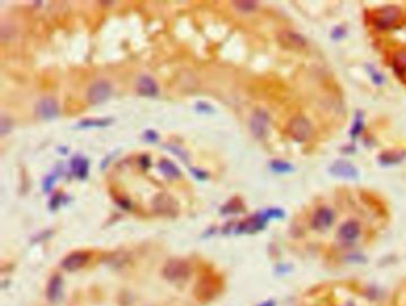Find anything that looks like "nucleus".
<instances>
[{
  "label": "nucleus",
  "mask_w": 406,
  "mask_h": 306,
  "mask_svg": "<svg viewBox=\"0 0 406 306\" xmlns=\"http://www.w3.org/2000/svg\"><path fill=\"white\" fill-rule=\"evenodd\" d=\"M137 92L143 97H156L159 93V86L149 75H142L137 81Z\"/></svg>",
  "instance_id": "13"
},
{
  "label": "nucleus",
  "mask_w": 406,
  "mask_h": 306,
  "mask_svg": "<svg viewBox=\"0 0 406 306\" xmlns=\"http://www.w3.org/2000/svg\"><path fill=\"white\" fill-rule=\"evenodd\" d=\"M278 39H279L280 44L288 50H303L307 45L306 38L303 35L291 30L281 31L278 36Z\"/></svg>",
  "instance_id": "5"
},
{
  "label": "nucleus",
  "mask_w": 406,
  "mask_h": 306,
  "mask_svg": "<svg viewBox=\"0 0 406 306\" xmlns=\"http://www.w3.org/2000/svg\"><path fill=\"white\" fill-rule=\"evenodd\" d=\"M361 235V227L356 221H348L340 227L337 232V237L344 243H352L356 241Z\"/></svg>",
  "instance_id": "11"
},
{
  "label": "nucleus",
  "mask_w": 406,
  "mask_h": 306,
  "mask_svg": "<svg viewBox=\"0 0 406 306\" xmlns=\"http://www.w3.org/2000/svg\"><path fill=\"white\" fill-rule=\"evenodd\" d=\"M199 106H202V109H199L200 111H206V112H210L211 111V106H208V105H206V104H204V103H200V104H198Z\"/></svg>",
  "instance_id": "27"
},
{
  "label": "nucleus",
  "mask_w": 406,
  "mask_h": 306,
  "mask_svg": "<svg viewBox=\"0 0 406 306\" xmlns=\"http://www.w3.org/2000/svg\"><path fill=\"white\" fill-rule=\"evenodd\" d=\"M287 132L295 142H305L312 135V125L303 116L293 117L287 125Z\"/></svg>",
  "instance_id": "2"
},
{
  "label": "nucleus",
  "mask_w": 406,
  "mask_h": 306,
  "mask_svg": "<svg viewBox=\"0 0 406 306\" xmlns=\"http://www.w3.org/2000/svg\"><path fill=\"white\" fill-rule=\"evenodd\" d=\"M159 168H160L162 174L168 179H178L181 177V172H180L178 167L168 160L161 161L160 164H159Z\"/></svg>",
  "instance_id": "18"
},
{
  "label": "nucleus",
  "mask_w": 406,
  "mask_h": 306,
  "mask_svg": "<svg viewBox=\"0 0 406 306\" xmlns=\"http://www.w3.org/2000/svg\"><path fill=\"white\" fill-rule=\"evenodd\" d=\"M11 129H12V120L6 116H1L0 118V134H1V136H5L7 132L11 131Z\"/></svg>",
  "instance_id": "23"
},
{
  "label": "nucleus",
  "mask_w": 406,
  "mask_h": 306,
  "mask_svg": "<svg viewBox=\"0 0 406 306\" xmlns=\"http://www.w3.org/2000/svg\"><path fill=\"white\" fill-rule=\"evenodd\" d=\"M271 169L275 173H279V174H285V173L292 172L293 167H292V164H289L288 162H285V161L274 160L271 162Z\"/></svg>",
  "instance_id": "21"
},
{
  "label": "nucleus",
  "mask_w": 406,
  "mask_h": 306,
  "mask_svg": "<svg viewBox=\"0 0 406 306\" xmlns=\"http://www.w3.org/2000/svg\"><path fill=\"white\" fill-rule=\"evenodd\" d=\"M233 5L237 11L242 13H251L257 7L256 1H246V0L245 1H233Z\"/></svg>",
  "instance_id": "20"
},
{
  "label": "nucleus",
  "mask_w": 406,
  "mask_h": 306,
  "mask_svg": "<svg viewBox=\"0 0 406 306\" xmlns=\"http://www.w3.org/2000/svg\"><path fill=\"white\" fill-rule=\"evenodd\" d=\"M143 138L147 141V142L155 143L156 141L159 140V135L156 134L155 131H153V130H148V131H146V134L143 135Z\"/></svg>",
  "instance_id": "25"
},
{
  "label": "nucleus",
  "mask_w": 406,
  "mask_h": 306,
  "mask_svg": "<svg viewBox=\"0 0 406 306\" xmlns=\"http://www.w3.org/2000/svg\"><path fill=\"white\" fill-rule=\"evenodd\" d=\"M112 122V119H87L82 120L79 125V128H103V126L109 125Z\"/></svg>",
  "instance_id": "22"
},
{
  "label": "nucleus",
  "mask_w": 406,
  "mask_h": 306,
  "mask_svg": "<svg viewBox=\"0 0 406 306\" xmlns=\"http://www.w3.org/2000/svg\"><path fill=\"white\" fill-rule=\"evenodd\" d=\"M333 221H335V213L332 212V210L327 207H321L313 215L311 227L316 231H325L333 224Z\"/></svg>",
  "instance_id": "7"
},
{
  "label": "nucleus",
  "mask_w": 406,
  "mask_h": 306,
  "mask_svg": "<svg viewBox=\"0 0 406 306\" xmlns=\"http://www.w3.org/2000/svg\"><path fill=\"white\" fill-rule=\"evenodd\" d=\"M163 275L170 281H181L190 275V267L182 260H172L164 266Z\"/></svg>",
  "instance_id": "4"
},
{
  "label": "nucleus",
  "mask_w": 406,
  "mask_h": 306,
  "mask_svg": "<svg viewBox=\"0 0 406 306\" xmlns=\"http://www.w3.org/2000/svg\"><path fill=\"white\" fill-rule=\"evenodd\" d=\"M347 306H354V305H353V304H348Z\"/></svg>",
  "instance_id": "28"
},
{
  "label": "nucleus",
  "mask_w": 406,
  "mask_h": 306,
  "mask_svg": "<svg viewBox=\"0 0 406 306\" xmlns=\"http://www.w3.org/2000/svg\"><path fill=\"white\" fill-rule=\"evenodd\" d=\"M250 131L255 137L265 138L267 132H268V125H269V116L266 111L263 110H256L254 112L250 119Z\"/></svg>",
  "instance_id": "6"
},
{
  "label": "nucleus",
  "mask_w": 406,
  "mask_h": 306,
  "mask_svg": "<svg viewBox=\"0 0 406 306\" xmlns=\"http://www.w3.org/2000/svg\"><path fill=\"white\" fill-rule=\"evenodd\" d=\"M72 170H73L75 177L83 179L87 177L88 173V162L83 157L77 156L72 161Z\"/></svg>",
  "instance_id": "17"
},
{
  "label": "nucleus",
  "mask_w": 406,
  "mask_h": 306,
  "mask_svg": "<svg viewBox=\"0 0 406 306\" xmlns=\"http://www.w3.org/2000/svg\"><path fill=\"white\" fill-rule=\"evenodd\" d=\"M61 293H62V280L60 276H54L49 281L47 288V296L50 302H56L59 300Z\"/></svg>",
  "instance_id": "16"
},
{
  "label": "nucleus",
  "mask_w": 406,
  "mask_h": 306,
  "mask_svg": "<svg viewBox=\"0 0 406 306\" xmlns=\"http://www.w3.org/2000/svg\"><path fill=\"white\" fill-rule=\"evenodd\" d=\"M55 183V177H49L44 183V191H50L51 187L54 186Z\"/></svg>",
  "instance_id": "26"
},
{
  "label": "nucleus",
  "mask_w": 406,
  "mask_h": 306,
  "mask_svg": "<svg viewBox=\"0 0 406 306\" xmlns=\"http://www.w3.org/2000/svg\"><path fill=\"white\" fill-rule=\"evenodd\" d=\"M154 210L161 215H174L178 210L176 201L167 193H160L154 198Z\"/></svg>",
  "instance_id": "8"
},
{
  "label": "nucleus",
  "mask_w": 406,
  "mask_h": 306,
  "mask_svg": "<svg viewBox=\"0 0 406 306\" xmlns=\"http://www.w3.org/2000/svg\"><path fill=\"white\" fill-rule=\"evenodd\" d=\"M393 69L394 73L399 77H403L406 75V53H398L394 56L393 60Z\"/></svg>",
  "instance_id": "19"
},
{
  "label": "nucleus",
  "mask_w": 406,
  "mask_h": 306,
  "mask_svg": "<svg viewBox=\"0 0 406 306\" xmlns=\"http://www.w3.org/2000/svg\"><path fill=\"white\" fill-rule=\"evenodd\" d=\"M405 158V153L400 150H390V152L382 153L380 155L379 161L382 166H393V164L400 163Z\"/></svg>",
  "instance_id": "15"
},
{
  "label": "nucleus",
  "mask_w": 406,
  "mask_h": 306,
  "mask_svg": "<svg viewBox=\"0 0 406 306\" xmlns=\"http://www.w3.org/2000/svg\"><path fill=\"white\" fill-rule=\"evenodd\" d=\"M329 170L333 177L347 179V180H354L359 177V170L352 163L343 160L336 161L335 163H332Z\"/></svg>",
  "instance_id": "10"
},
{
  "label": "nucleus",
  "mask_w": 406,
  "mask_h": 306,
  "mask_svg": "<svg viewBox=\"0 0 406 306\" xmlns=\"http://www.w3.org/2000/svg\"><path fill=\"white\" fill-rule=\"evenodd\" d=\"M362 129H364V120H362L361 117H359L353 126V130H352L353 137H356L358 135H360V132L362 131Z\"/></svg>",
  "instance_id": "24"
},
{
  "label": "nucleus",
  "mask_w": 406,
  "mask_h": 306,
  "mask_svg": "<svg viewBox=\"0 0 406 306\" xmlns=\"http://www.w3.org/2000/svg\"><path fill=\"white\" fill-rule=\"evenodd\" d=\"M36 114L42 119H53L59 115V104L54 98H43L37 103Z\"/></svg>",
  "instance_id": "9"
},
{
  "label": "nucleus",
  "mask_w": 406,
  "mask_h": 306,
  "mask_svg": "<svg viewBox=\"0 0 406 306\" xmlns=\"http://www.w3.org/2000/svg\"><path fill=\"white\" fill-rule=\"evenodd\" d=\"M403 17L402 10L398 6L388 5V6L379 8L374 13L372 23L379 30H390L396 27Z\"/></svg>",
  "instance_id": "1"
},
{
  "label": "nucleus",
  "mask_w": 406,
  "mask_h": 306,
  "mask_svg": "<svg viewBox=\"0 0 406 306\" xmlns=\"http://www.w3.org/2000/svg\"><path fill=\"white\" fill-rule=\"evenodd\" d=\"M88 259H89V255L86 253H81V252L73 253L63 260L62 267L65 268V269L69 270V272H74V270L82 268L83 266L87 264Z\"/></svg>",
  "instance_id": "14"
},
{
  "label": "nucleus",
  "mask_w": 406,
  "mask_h": 306,
  "mask_svg": "<svg viewBox=\"0 0 406 306\" xmlns=\"http://www.w3.org/2000/svg\"><path fill=\"white\" fill-rule=\"evenodd\" d=\"M268 218L269 217H268V215H267V212L259 213V215H255V216H253V217L246 219V221H244L242 224L240 225L239 231L240 232H248V233L259 231V230L263 229V227L266 225L267 221H268Z\"/></svg>",
  "instance_id": "12"
},
{
  "label": "nucleus",
  "mask_w": 406,
  "mask_h": 306,
  "mask_svg": "<svg viewBox=\"0 0 406 306\" xmlns=\"http://www.w3.org/2000/svg\"><path fill=\"white\" fill-rule=\"evenodd\" d=\"M111 92L112 86L110 85V82L105 81V80H99L89 86L88 91H87V100L92 105H98V104L106 102L111 95Z\"/></svg>",
  "instance_id": "3"
}]
</instances>
